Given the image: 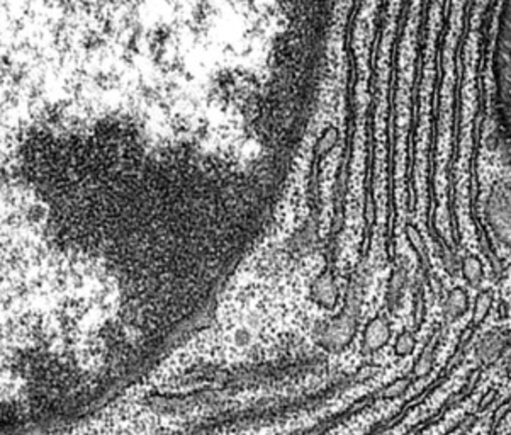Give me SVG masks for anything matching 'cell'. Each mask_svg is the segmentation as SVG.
I'll use <instances>...</instances> for the list:
<instances>
[{"instance_id":"3","label":"cell","mask_w":511,"mask_h":435,"mask_svg":"<svg viewBox=\"0 0 511 435\" xmlns=\"http://www.w3.org/2000/svg\"><path fill=\"white\" fill-rule=\"evenodd\" d=\"M392 342V325L386 313H375L365 321L360 332V350L364 355H374Z\"/></svg>"},{"instance_id":"4","label":"cell","mask_w":511,"mask_h":435,"mask_svg":"<svg viewBox=\"0 0 511 435\" xmlns=\"http://www.w3.org/2000/svg\"><path fill=\"white\" fill-rule=\"evenodd\" d=\"M309 299L325 311H335L340 303V289L333 265L326 264L323 271L314 277L309 288Z\"/></svg>"},{"instance_id":"7","label":"cell","mask_w":511,"mask_h":435,"mask_svg":"<svg viewBox=\"0 0 511 435\" xmlns=\"http://www.w3.org/2000/svg\"><path fill=\"white\" fill-rule=\"evenodd\" d=\"M440 338H434V340H428L423 347L420 355H418L416 360H414L412 374L409 376L413 377L414 381L425 380V377L430 376L435 369V360H436V349H439Z\"/></svg>"},{"instance_id":"14","label":"cell","mask_w":511,"mask_h":435,"mask_svg":"<svg viewBox=\"0 0 511 435\" xmlns=\"http://www.w3.org/2000/svg\"><path fill=\"white\" fill-rule=\"evenodd\" d=\"M503 338H484V342L479 345V358L486 364H491L493 360L497 359V355L503 350Z\"/></svg>"},{"instance_id":"6","label":"cell","mask_w":511,"mask_h":435,"mask_svg":"<svg viewBox=\"0 0 511 435\" xmlns=\"http://www.w3.org/2000/svg\"><path fill=\"white\" fill-rule=\"evenodd\" d=\"M469 310H470V299L467 291L462 288V286L452 288L447 293V296H445V301L442 306L445 325H451L453 321L461 320L462 316H466V313Z\"/></svg>"},{"instance_id":"1","label":"cell","mask_w":511,"mask_h":435,"mask_svg":"<svg viewBox=\"0 0 511 435\" xmlns=\"http://www.w3.org/2000/svg\"><path fill=\"white\" fill-rule=\"evenodd\" d=\"M486 216L497 240L511 249V189L508 186L496 184L493 187Z\"/></svg>"},{"instance_id":"10","label":"cell","mask_w":511,"mask_h":435,"mask_svg":"<svg viewBox=\"0 0 511 435\" xmlns=\"http://www.w3.org/2000/svg\"><path fill=\"white\" fill-rule=\"evenodd\" d=\"M404 237H406V240H408L409 247H412L414 254H416L418 260H420V267L426 274H430V260H428V249H426L425 238H423V235H421L420 230H418L413 223H406L404 225Z\"/></svg>"},{"instance_id":"13","label":"cell","mask_w":511,"mask_h":435,"mask_svg":"<svg viewBox=\"0 0 511 435\" xmlns=\"http://www.w3.org/2000/svg\"><path fill=\"white\" fill-rule=\"evenodd\" d=\"M414 382H416V381H414L412 376L397 377V380L387 382L386 386H382V390L379 391V398L392 399V398L404 397V394L408 393V390L412 388Z\"/></svg>"},{"instance_id":"2","label":"cell","mask_w":511,"mask_h":435,"mask_svg":"<svg viewBox=\"0 0 511 435\" xmlns=\"http://www.w3.org/2000/svg\"><path fill=\"white\" fill-rule=\"evenodd\" d=\"M342 140V133L335 124H326L321 129L313 146L311 171H309V198H311V210L320 206V182H321V162L335 150Z\"/></svg>"},{"instance_id":"12","label":"cell","mask_w":511,"mask_h":435,"mask_svg":"<svg viewBox=\"0 0 511 435\" xmlns=\"http://www.w3.org/2000/svg\"><path fill=\"white\" fill-rule=\"evenodd\" d=\"M493 303H495V294L493 291H479L474 299V310H473V325L479 326L484 320L489 316Z\"/></svg>"},{"instance_id":"9","label":"cell","mask_w":511,"mask_h":435,"mask_svg":"<svg viewBox=\"0 0 511 435\" xmlns=\"http://www.w3.org/2000/svg\"><path fill=\"white\" fill-rule=\"evenodd\" d=\"M461 274L470 288H479L484 279V262L479 255L466 254L461 259Z\"/></svg>"},{"instance_id":"5","label":"cell","mask_w":511,"mask_h":435,"mask_svg":"<svg viewBox=\"0 0 511 435\" xmlns=\"http://www.w3.org/2000/svg\"><path fill=\"white\" fill-rule=\"evenodd\" d=\"M357 333V321L352 318L350 313L342 311L335 320L326 326L325 333L320 340H323V349L338 352L345 349L353 340Z\"/></svg>"},{"instance_id":"11","label":"cell","mask_w":511,"mask_h":435,"mask_svg":"<svg viewBox=\"0 0 511 435\" xmlns=\"http://www.w3.org/2000/svg\"><path fill=\"white\" fill-rule=\"evenodd\" d=\"M418 349V338L414 330L403 328L401 332L396 333L394 342H392V354L396 355L397 359H406L412 358V355Z\"/></svg>"},{"instance_id":"8","label":"cell","mask_w":511,"mask_h":435,"mask_svg":"<svg viewBox=\"0 0 511 435\" xmlns=\"http://www.w3.org/2000/svg\"><path fill=\"white\" fill-rule=\"evenodd\" d=\"M406 289V271L404 267H396L391 272L389 281H387V293H386V304L387 310L394 313L399 308L401 299H403Z\"/></svg>"}]
</instances>
